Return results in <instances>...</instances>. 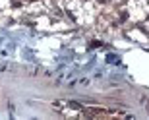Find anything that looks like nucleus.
Listing matches in <instances>:
<instances>
[{
	"instance_id": "nucleus-1",
	"label": "nucleus",
	"mask_w": 149,
	"mask_h": 120,
	"mask_svg": "<svg viewBox=\"0 0 149 120\" xmlns=\"http://www.w3.org/2000/svg\"><path fill=\"white\" fill-rule=\"evenodd\" d=\"M66 6L76 14L77 22L87 25L95 20V14H97V8H95L93 2L89 0H66Z\"/></svg>"
},
{
	"instance_id": "nucleus-2",
	"label": "nucleus",
	"mask_w": 149,
	"mask_h": 120,
	"mask_svg": "<svg viewBox=\"0 0 149 120\" xmlns=\"http://www.w3.org/2000/svg\"><path fill=\"white\" fill-rule=\"evenodd\" d=\"M126 12L132 22H141L149 16V2L147 0H130L126 4Z\"/></svg>"
},
{
	"instance_id": "nucleus-3",
	"label": "nucleus",
	"mask_w": 149,
	"mask_h": 120,
	"mask_svg": "<svg viewBox=\"0 0 149 120\" xmlns=\"http://www.w3.org/2000/svg\"><path fill=\"white\" fill-rule=\"evenodd\" d=\"M128 35H130L132 39H136V41H139V43H147V37H145V35H143L141 31H138V29H134V31H130Z\"/></svg>"
},
{
	"instance_id": "nucleus-4",
	"label": "nucleus",
	"mask_w": 149,
	"mask_h": 120,
	"mask_svg": "<svg viewBox=\"0 0 149 120\" xmlns=\"http://www.w3.org/2000/svg\"><path fill=\"white\" fill-rule=\"evenodd\" d=\"M8 6H10V0H0V10H4Z\"/></svg>"
},
{
	"instance_id": "nucleus-5",
	"label": "nucleus",
	"mask_w": 149,
	"mask_h": 120,
	"mask_svg": "<svg viewBox=\"0 0 149 120\" xmlns=\"http://www.w3.org/2000/svg\"><path fill=\"white\" fill-rule=\"evenodd\" d=\"M145 27H147V31H149V22H147V23H145Z\"/></svg>"
}]
</instances>
